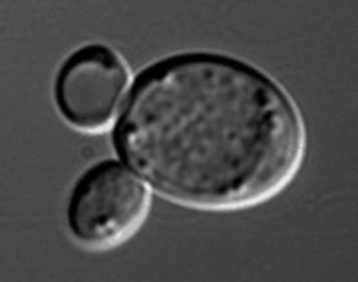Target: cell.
I'll list each match as a JSON object with an SVG mask.
<instances>
[{"label": "cell", "instance_id": "1", "mask_svg": "<svg viewBox=\"0 0 358 282\" xmlns=\"http://www.w3.org/2000/svg\"><path fill=\"white\" fill-rule=\"evenodd\" d=\"M112 140L120 161L155 191L211 209L279 193L307 147L291 98L221 54H178L141 70Z\"/></svg>", "mask_w": 358, "mask_h": 282}, {"label": "cell", "instance_id": "2", "mask_svg": "<svg viewBox=\"0 0 358 282\" xmlns=\"http://www.w3.org/2000/svg\"><path fill=\"white\" fill-rule=\"evenodd\" d=\"M152 193L117 159L86 169L68 199V229L82 246L112 248L128 241L150 213Z\"/></svg>", "mask_w": 358, "mask_h": 282}, {"label": "cell", "instance_id": "3", "mask_svg": "<svg viewBox=\"0 0 358 282\" xmlns=\"http://www.w3.org/2000/svg\"><path fill=\"white\" fill-rule=\"evenodd\" d=\"M129 86V68L117 52L108 44H86L60 66L54 82V102L72 128L98 133L124 112Z\"/></svg>", "mask_w": 358, "mask_h": 282}]
</instances>
